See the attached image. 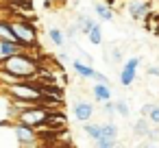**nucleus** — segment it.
<instances>
[{
  "mask_svg": "<svg viewBox=\"0 0 159 148\" xmlns=\"http://www.w3.org/2000/svg\"><path fill=\"white\" fill-rule=\"evenodd\" d=\"M157 2H159V0H157Z\"/></svg>",
  "mask_w": 159,
  "mask_h": 148,
  "instance_id": "nucleus-28",
  "label": "nucleus"
},
{
  "mask_svg": "<svg viewBox=\"0 0 159 148\" xmlns=\"http://www.w3.org/2000/svg\"><path fill=\"white\" fill-rule=\"evenodd\" d=\"M152 105H155V102H146V105H142V109H139V111H142V115H148V113H150V109H152Z\"/></svg>",
  "mask_w": 159,
  "mask_h": 148,
  "instance_id": "nucleus-23",
  "label": "nucleus"
},
{
  "mask_svg": "<svg viewBox=\"0 0 159 148\" xmlns=\"http://www.w3.org/2000/svg\"><path fill=\"white\" fill-rule=\"evenodd\" d=\"M118 124L116 122H105L102 124V133H100V139H109V141H118Z\"/></svg>",
  "mask_w": 159,
  "mask_h": 148,
  "instance_id": "nucleus-11",
  "label": "nucleus"
},
{
  "mask_svg": "<svg viewBox=\"0 0 159 148\" xmlns=\"http://www.w3.org/2000/svg\"><path fill=\"white\" fill-rule=\"evenodd\" d=\"M13 128H16V137H18V141H20L22 148H35L37 146L39 135L35 133V128L24 126V124H18V122H13Z\"/></svg>",
  "mask_w": 159,
  "mask_h": 148,
  "instance_id": "nucleus-6",
  "label": "nucleus"
},
{
  "mask_svg": "<svg viewBox=\"0 0 159 148\" xmlns=\"http://www.w3.org/2000/svg\"><path fill=\"white\" fill-rule=\"evenodd\" d=\"M92 96L96 102H109L111 100V85H107V83L92 85Z\"/></svg>",
  "mask_w": 159,
  "mask_h": 148,
  "instance_id": "nucleus-9",
  "label": "nucleus"
},
{
  "mask_svg": "<svg viewBox=\"0 0 159 148\" xmlns=\"http://www.w3.org/2000/svg\"><path fill=\"white\" fill-rule=\"evenodd\" d=\"M48 39L57 46V48H63L66 46V39H68V35L61 31V29H55V26H50L48 29Z\"/></svg>",
  "mask_w": 159,
  "mask_h": 148,
  "instance_id": "nucleus-13",
  "label": "nucleus"
},
{
  "mask_svg": "<svg viewBox=\"0 0 159 148\" xmlns=\"http://www.w3.org/2000/svg\"><path fill=\"white\" fill-rule=\"evenodd\" d=\"M0 20H2V13H0Z\"/></svg>",
  "mask_w": 159,
  "mask_h": 148,
  "instance_id": "nucleus-27",
  "label": "nucleus"
},
{
  "mask_svg": "<svg viewBox=\"0 0 159 148\" xmlns=\"http://www.w3.org/2000/svg\"><path fill=\"white\" fill-rule=\"evenodd\" d=\"M55 109H48V107H35V109H24L18 113L16 122L18 124H24V126H31V128H37L39 124H44L48 120V115L52 113Z\"/></svg>",
  "mask_w": 159,
  "mask_h": 148,
  "instance_id": "nucleus-2",
  "label": "nucleus"
},
{
  "mask_svg": "<svg viewBox=\"0 0 159 148\" xmlns=\"http://www.w3.org/2000/svg\"><path fill=\"white\" fill-rule=\"evenodd\" d=\"M16 118H18V109L13 107L11 96L0 89V124H13Z\"/></svg>",
  "mask_w": 159,
  "mask_h": 148,
  "instance_id": "nucleus-5",
  "label": "nucleus"
},
{
  "mask_svg": "<svg viewBox=\"0 0 159 148\" xmlns=\"http://www.w3.org/2000/svg\"><path fill=\"white\" fill-rule=\"evenodd\" d=\"M142 148H157V146H150V144H146V146H144V144H142Z\"/></svg>",
  "mask_w": 159,
  "mask_h": 148,
  "instance_id": "nucleus-25",
  "label": "nucleus"
},
{
  "mask_svg": "<svg viewBox=\"0 0 159 148\" xmlns=\"http://www.w3.org/2000/svg\"><path fill=\"white\" fill-rule=\"evenodd\" d=\"M72 113H74L76 122H85L87 124L92 120V115H94V105L89 100H76L72 105Z\"/></svg>",
  "mask_w": 159,
  "mask_h": 148,
  "instance_id": "nucleus-8",
  "label": "nucleus"
},
{
  "mask_svg": "<svg viewBox=\"0 0 159 148\" xmlns=\"http://www.w3.org/2000/svg\"><path fill=\"white\" fill-rule=\"evenodd\" d=\"M0 148H22L16 137L13 124H0Z\"/></svg>",
  "mask_w": 159,
  "mask_h": 148,
  "instance_id": "nucleus-7",
  "label": "nucleus"
},
{
  "mask_svg": "<svg viewBox=\"0 0 159 148\" xmlns=\"http://www.w3.org/2000/svg\"><path fill=\"white\" fill-rule=\"evenodd\" d=\"M102 111L109 113V115H113V113H116V102H111V100H109V102H102Z\"/></svg>",
  "mask_w": 159,
  "mask_h": 148,
  "instance_id": "nucleus-21",
  "label": "nucleus"
},
{
  "mask_svg": "<svg viewBox=\"0 0 159 148\" xmlns=\"http://www.w3.org/2000/svg\"><path fill=\"white\" fill-rule=\"evenodd\" d=\"M83 131H85V135H87L89 139L98 141V139H100V133H102V124H98V122H87V124H83Z\"/></svg>",
  "mask_w": 159,
  "mask_h": 148,
  "instance_id": "nucleus-15",
  "label": "nucleus"
},
{
  "mask_svg": "<svg viewBox=\"0 0 159 148\" xmlns=\"http://www.w3.org/2000/svg\"><path fill=\"white\" fill-rule=\"evenodd\" d=\"M72 68H74V72L81 76V78H96V74H98V70H94L89 63H83V61H79V59H72Z\"/></svg>",
  "mask_w": 159,
  "mask_h": 148,
  "instance_id": "nucleus-10",
  "label": "nucleus"
},
{
  "mask_svg": "<svg viewBox=\"0 0 159 148\" xmlns=\"http://www.w3.org/2000/svg\"><path fill=\"white\" fill-rule=\"evenodd\" d=\"M0 61H2V50H0Z\"/></svg>",
  "mask_w": 159,
  "mask_h": 148,
  "instance_id": "nucleus-26",
  "label": "nucleus"
},
{
  "mask_svg": "<svg viewBox=\"0 0 159 148\" xmlns=\"http://www.w3.org/2000/svg\"><path fill=\"white\" fill-rule=\"evenodd\" d=\"M111 59H113L116 63H120V61H122V50H120V48H113V50H111Z\"/></svg>",
  "mask_w": 159,
  "mask_h": 148,
  "instance_id": "nucleus-22",
  "label": "nucleus"
},
{
  "mask_svg": "<svg viewBox=\"0 0 159 148\" xmlns=\"http://www.w3.org/2000/svg\"><path fill=\"white\" fill-rule=\"evenodd\" d=\"M126 13L135 22H146L152 16V2L150 0H129L126 2Z\"/></svg>",
  "mask_w": 159,
  "mask_h": 148,
  "instance_id": "nucleus-3",
  "label": "nucleus"
},
{
  "mask_svg": "<svg viewBox=\"0 0 159 148\" xmlns=\"http://www.w3.org/2000/svg\"><path fill=\"white\" fill-rule=\"evenodd\" d=\"M148 120H150L152 126H159V105H152V109L148 113Z\"/></svg>",
  "mask_w": 159,
  "mask_h": 148,
  "instance_id": "nucleus-19",
  "label": "nucleus"
},
{
  "mask_svg": "<svg viewBox=\"0 0 159 148\" xmlns=\"http://www.w3.org/2000/svg\"><path fill=\"white\" fill-rule=\"evenodd\" d=\"M139 63H142V57H129V59L122 63V70H120V74H118L122 87H131V85L135 83Z\"/></svg>",
  "mask_w": 159,
  "mask_h": 148,
  "instance_id": "nucleus-4",
  "label": "nucleus"
},
{
  "mask_svg": "<svg viewBox=\"0 0 159 148\" xmlns=\"http://www.w3.org/2000/svg\"><path fill=\"white\" fill-rule=\"evenodd\" d=\"M94 11H96V16H98L102 22H111V20H113V9L107 7L105 2H96V5H94Z\"/></svg>",
  "mask_w": 159,
  "mask_h": 148,
  "instance_id": "nucleus-14",
  "label": "nucleus"
},
{
  "mask_svg": "<svg viewBox=\"0 0 159 148\" xmlns=\"http://www.w3.org/2000/svg\"><path fill=\"white\" fill-rule=\"evenodd\" d=\"M148 74L150 76H159V65H150L148 68Z\"/></svg>",
  "mask_w": 159,
  "mask_h": 148,
  "instance_id": "nucleus-24",
  "label": "nucleus"
},
{
  "mask_svg": "<svg viewBox=\"0 0 159 148\" xmlns=\"http://www.w3.org/2000/svg\"><path fill=\"white\" fill-rule=\"evenodd\" d=\"M94 144H96V148H118V141H109V139H98Z\"/></svg>",
  "mask_w": 159,
  "mask_h": 148,
  "instance_id": "nucleus-20",
  "label": "nucleus"
},
{
  "mask_svg": "<svg viewBox=\"0 0 159 148\" xmlns=\"http://www.w3.org/2000/svg\"><path fill=\"white\" fill-rule=\"evenodd\" d=\"M0 70L9 72L13 76H20L24 81H33L39 74L42 65L37 63L35 57H31L29 52H22V55H13L9 59H2V61H0Z\"/></svg>",
  "mask_w": 159,
  "mask_h": 148,
  "instance_id": "nucleus-1",
  "label": "nucleus"
},
{
  "mask_svg": "<svg viewBox=\"0 0 159 148\" xmlns=\"http://www.w3.org/2000/svg\"><path fill=\"white\" fill-rule=\"evenodd\" d=\"M116 113H120L122 118H129V113H131L129 102L126 100H116Z\"/></svg>",
  "mask_w": 159,
  "mask_h": 148,
  "instance_id": "nucleus-18",
  "label": "nucleus"
},
{
  "mask_svg": "<svg viewBox=\"0 0 159 148\" xmlns=\"http://www.w3.org/2000/svg\"><path fill=\"white\" fill-rule=\"evenodd\" d=\"M98 22L94 20V18H89V16H85V13H81L79 18H76V26H79V31L83 33V35H87L94 26H96Z\"/></svg>",
  "mask_w": 159,
  "mask_h": 148,
  "instance_id": "nucleus-12",
  "label": "nucleus"
},
{
  "mask_svg": "<svg viewBox=\"0 0 159 148\" xmlns=\"http://www.w3.org/2000/svg\"><path fill=\"white\" fill-rule=\"evenodd\" d=\"M87 39H89L94 46H100V44H102V29H100V24H96V26L87 33Z\"/></svg>",
  "mask_w": 159,
  "mask_h": 148,
  "instance_id": "nucleus-17",
  "label": "nucleus"
},
{
  "mask_svg": "<svg viewBox=\"0 0 159 148\" xmlns=\"http://www.w3.org/2000/svg\"><path fill=\"white\" fill-rule=\"evenodd\" d=\"M133 131H135V135H139V137H150V126H148V122L144 120V118H139L135 124H133Z\"/></svg>",
  "mask_w": 159,
  "mask_h": 148,
  "instance_id": "nucleus-16",
  "label": "nucleus"
}]
</instances>
